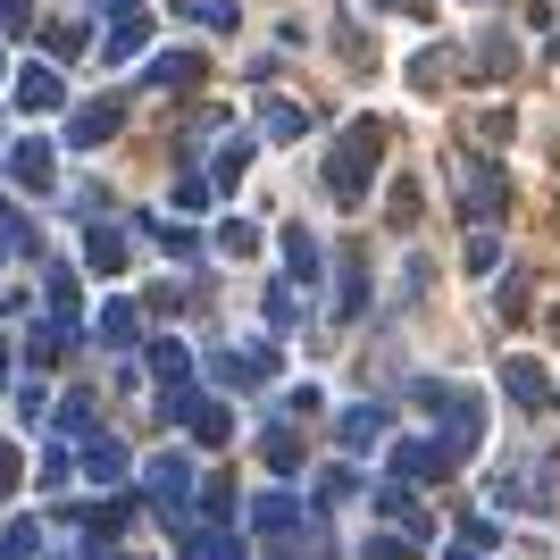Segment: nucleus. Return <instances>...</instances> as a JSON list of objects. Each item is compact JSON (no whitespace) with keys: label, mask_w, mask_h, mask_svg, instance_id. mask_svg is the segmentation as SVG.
<instances>
[{"label":"nucleus","mask_w":560,"mask_h":560,"mask_svg":"<svg viewBox=\"0 0 560 560\" xmlns=\"http://www.w3.org/2000/svg\"><path fill=\"white\" fill-rule=\"evenodd\" d=\"M376 9H410V18H435V0H376Z\"/></svg>","instance_id":"obj_31"},{"label":"nucleus","mask_w":560,"mask_h":560,"mask_svg":"<svg viewBox=\"0 0 560 560\" xmlns=\"http://www.w3.org/2000/svg\"><path fill=\"white\" fill-rule=\"evenodd\" d=\"M135 335H142V318H135L126 302H109V310H101V343H117V351H126Z\"/></svg>","instance_id":"obj_15"},{"label":"nucleus","mask_w":560,"mask_h":560,"mask_svg":"<svg viewBox=\"0 0 560 560\" xmlns=\"http://www.w3.org/2000/svg\"><path fill=\"white\" fill-rule=\"evenodd\" d=\"M185 560H243V544H234V527H192Z\"/></svg>","instance_id":"obj_9"},{"label":"nucleus","mask_w":560,"mask_h":560,"mask_svg":"<svg viewBox=\"0 0 560 560\" xmlns=\"http://www.w3.org/2000/svg\"><path fill=\"white\" fill-rule=\"evenodd\" d=\"M385 210H394V226H410V218H419V185L401 176V185H394V201H385Z\"/></svg>","instance_id":"obj_27"},{"label":"nucleus","mask_w":560,"mask_h":560,"mask_svg":"<svg viewBox=\"0 0 560 560\" xmlns=\"http://www.w3.org/2000/svg\"><path fill=\"white\" fill-rule=\"evenodd\" d=\"M84 259H93V268H101V277H117V268H126V243H117V234H84Z\"/></svg>","instance_id":"obj_17"},{"label":"nucleus","mask_w":560,"mask_h":560,"mask_svg":"<svg viewBox=\"0 0 560 560\" xmlns=\"http://www.w3.org/2000/svg\"><path fill=\"white\" fill-rule=\"evenodd\" d=\"M376 502H385V518H401L410 536H427V527H435V518L419 511V493H410V486H385V493H376Z\"/></svg>","instance_id":"obj_10"},{"label":"nucleus","mask_w":560,"mask_h":560,"mask_svg":"<svg viewBox=\"0 0 560 560\" xmlns=\"http://www.w3.org/2000/svg\"><path fill=\"white\" fill-rule=\"evenodd\" d=\"M376 151H385V126L376 117H360V126H343V142L327 151V192L335 201H360L376 176Z\"/></svg>","instance_id":"obj_1"},{"label":"nucleus","mask_w":560,"mask_h":560,"mask_svg":"<svg viewBox=\"0 0 560 560\" xmlns=\"http://www.w3.org/2000/svg\"><path fill=\"white\" fill-rule=\"evenodd\" d=\"M84 50V25H50V59H75Z\"/></svg>","instance_id":"obj_30"},{"label":"nucleus","mask_w":560,"mask_h":560,"mask_svg":"<svg viewBox=\"0 0 560 560\" xmlns=\"http://www.w3.org/2000/svg\"><path fill=\"white\" fill-rule=\"evenodd\" d=\"M460 460H468V444H460V435H444V444H427V435L394 444V468H401V477H435V486H444V477H452Z\"/></svg>","instance_id":"obj_2"},{"label":"nucleus","mask_w":560,"mask_h":560,"mask_svg":"<svg viewBox=\"0 0 560 560\" xmlns=\"http://www.w3.org/2000/svg\"><path fill=\"white\" fill-rule=\"evenodd\" d=\"M343 444L351 452H376V444H385V410H343Z\"/></svg>","instance_id":"obj_11"},{"label":"nucleus","mask_w":560,"mask_h":560,"mask_svg":"<svg viewBox=\"0 0 560 560\" xmlns=\"http://www.w3.org/2000/svg\"><path fill=\"white\" fill-rule=\"evenodd\" d=\"M160 385H192V360H185V343H160Z\"/></svg>","instance_id":"obj_23"},{"label":"nucleus","mask_w":560,"mask_h":560,"mask_svg":"<svg viewBox=\"0 0 560 560\" xmlns=\"http://www.w3.org/2000/svg\"><path fill=\"white\" fill-rule=\"evenodd\" d=\"M218 252L252 259V252H259V226H243V218H226V226H218Z\"/></svg>","instance_id":"obj_20"},{"label":"nucleus","mask_w":560,"mask_h":560,"mask_svg":"<svg viewBox=\"0 0 560 560\" xmlns=\"http://www.w3.org/2000/svg\"><path fill=\"white\" fill-rule=\"evenodd\" d=\"M259 460L277 468V477H293V468H302V435H293V427H268V435H259Z\"/></svg>","instance_id":"obj_8"},{"label":"nucleus","mask_w":560,"mask_h":560,"mask_svg":"<svg viewBox=\"0 0 560 560\" xmlns=\"http://www.w3.org/2000/svg\"><path fill=\"white\" fill-rule=\"evenodd\" d=\"M18 185H50V142H18Z\"/></svg>","instance_id":"obj_16"},{"label":"nucleus","mask_w":560,"mask_h":560,"mask_svg":"<svg viewBox=\"0 0 560 560\" xmlns=\"http://www.w3.org/2000/svg\"><path fill=\"white\" fill-rule=\"evenodd\" d=\"M142 477H151V493H160V511H176V502L192 493V468H185V460H151Z\"/></svg>","instance_id":"obj_7"},{"label":"nucleus","mask_w":560,"mask_h":560,"mask_svg":"<svg viewBox=\"0 0 560 560\" xmlns=\"http://www.w3.org/2000/svg\"><path fill=\"white\" fill-rule=\"evenodd\" d=\"M310 126H318V117L302 109V101H268V109H259V135H277V142H293V135H310Z\"/></svg>","instance_id":"obj_6"},{"label":"nucleus","mask_w":560,"mask_h":560,"mask_svg":"<svg viewBox=\"0 0 560 560\" xmlns=\"http://www.w3.org/2000/svg\"><path fill=\"white\" fill-rule=\"evenodd\" d=\"M176 18H192V25H234V0H176Z\"/></svg>","instance_id":"obj_19"},{"label":"nucleus","mask_w":560,"mask_h":560,"mask_svg":"<svg viewBox=\"0 0 560 560\" xmlns=\"http://www.w3.org/2000/svg\"><path fill=\"white\" fill-rule=\"evenodd\" d=\"M360 560H419V544H410V536H369Z\"/></svg>","instance_id":"obj_25"},{"label":"nucleus","mask_w":560,"mask_h":560,"mask_svg":"<svg viewBox=\"0 0 560 560\" xmlns=\"http://www.w3.org/2000/svg\"><path fill=\"white\" fill-rule=\"evenodd\" d=\"M151 84H160V93H192V84H201V59H185V50H176V59H160V68H151Z\"/></svg>","instance_id":"obj_12"},{"label":"nucleus","mask_w":560,"mask_h":560,"mask_svg":"<svg viewBox=\"0 0 560 560\" xmlns=\"http://www.w3.org/2000/svg\"><path fill=\"white\" fill-rule=\"evenodd\" d=\"M452 560H477V544H460V552H452Z\"/></svg>","instance_id":"obj_34"},{"label":"nucleus","mask_w":560,"mask_h":560,"mask_svg":"<svg viewBox=\"0 0 560 560\" xmlns=\"http://www.w3.org/2000/svg\"><path fill=\"white\" fill-rule=\"evenodd\" d=\"M18 101H25V109H59V75H50V68H25L18 75Z\"/></svg>","instance_id":"obj_13"},{"label":"nucleus","mask_w":560,"mask_h":560,"mask_svg":"<svg viewBox=\"0 0 560 560\" xmlns=\"http://www.w3.org/2000/svg\"><path fill=\"white\" fill-rule=\"evenodd\" d=\"M84 460H93V477H126V452H117V444H93Z\"/></svg>","instance_id":"obj_29"},{"label":"nucleus","mask_w":560,"mask_h":560,"mask_svg":"<svg viewBox=\"0 0 560 560\" xmlns=\"http://www.w3.org/2000/svg\"><path fill=\"white\" fill-rule=\"evenodd\" d=\"M9 477H18V452H9V444H0V486H9Z\"/></svg>","instance_id":"obj_32"},{"label":"nucleus","mask_w":560,"mask_h":560,"mask_svg":"<svg viewBox=\"0 0 560 560\" xmlns=\"http://www.w3.org/2000/svg\"><path fill=\"white\" fill-rule=\"evenodd\" d=\"M502 394H511L518 410H536V419H544V410H552V376H544L536 360H502Z\"/></svg>","instance_id":"obj_4"},{"label":"nucleus","mask_w":560,"mask_h":560,"mask_svg":"<svg viewBox=\"0 0 560 560\" xmlns=\"http://www.w3.org/2000/svg\"><path fill=\"white\" fill-rule=\"evenodd\" d=\"M318 493H327V502H351V493H360V477H351V468H327V477H318Z\"/></svg>","instance_id":"obj_28"},{"label":"nucleus","mask_w":560,"mask_h":560,"mask_svg":"<svg viewBox=\"0 0 560 560\" xmlns=\"http://www.w3.org/2000/svg\"><path fill=\"white\" fill-rule=\"evenodd\" d=\"M142 34H151L142 18H117V34H109V59H135V50H142Z\"/></svg>","instance_id":"obj_22"},{"label":"nucleus","mask_w":560,"mask_h":560,"mask_svg":"<svg viewBox=\"0 0 560 560\" xmlns=\"http://www.w3.org/2000/svg\"><path fill=\"white\" fill-rule=\"evenodd\" d=\"M101 135H117V101H101V109H75V126H68V142H101Z\"/></svg>","instance_id":"obj_14"},{"label":"nucleus","mask_w":560,"mask_h":560,"mask_svg":"<svg viewBox=\"0 0 560 560\" xmlns=\"http://www.w3.org/2000/svg\"><path fill=\"white\" fill-rule=\"evenodd\" d=\"M502 201H511V185H502V167L493 160H468L460 167V210L486 226V218H502Z\"/></svg>","instance_id":"obj_3"},{"label":"nucleus","mask_w":560,"mask_h":560,"mask_svg":"<svg viewBox=\"0 0 560 560\" xmlns=\"http://www.w3.org/2000/svg\"><path fill=\"white\" fill-rule=\"evenodd\" d=\"M252 527H259V536H293V527H302V502H293V493H259Z\"/></svg>","instance_id":"obj_5"},{"label":"nucleus","mask_w":560,"mask_h":560,"mask_svg":"<svg viewBox=\"0 0 560 560\" xmlns=\"http://www.w3.org/2000/svg\"><path fill=\"white\" fill-rule=\"evenodd\" d=\"M167 201H176V210H201V201H210V176H176V192H167Z\"/></svg>","instance_id":"obj_26"},{"label":"nucleus","mask_w":560,"mask_h":560,"mask_svg":"<svg viewBox=\"0 0 560 560\" xmlns=\"http://www.w3.org/2000/svg\"><path fill=\"white\" fill-rule=\"evenodd\" d=\"M243 167H252V135H234L226 151H218V185H234V176H243Z\"/></svg>","instance_id":"obj_21"},{"label":"nucleus","mask_w":560,"mask_h":560,"mask_svg":"<svg viewBox=\"0 0 560 560\" xmlns=\"http://www.w3.org/2000/svg\"><path fill=\"white\" fill-rule=\"evenodd\" d=\"M302 318V302H293V284H268V327H293Z\"/></svg>","instance_id":"obj_24"},{"label":"nucleus","mask_w":560,"mask_h":560,"mask_svg":"<svg viewBox=\"0 0 560 560\" xmlns=\"http://www.w3.org/2000/svg\"><path fill=\"white\" fill-rule=\"evenodd\" d=\"M284 268H293V277H302V284H310V277H318V243H310V234H302V226L284 234Z\"/></svg>","instance_id":"obj_18"},{"label":"nucleus","mask_w":560,"mask_h":560,"mask_svg":"<svg viewBox=\"0 0 560 560\" xmlns=\"http://www.w3.org/2000/svg\"><path fill=\"white\" fill-rule=\"evenodd\" d=\"M101 9H117V18H135V0H101Z\"/></svg>","instance_id":"obj_33"}]
</instances>
